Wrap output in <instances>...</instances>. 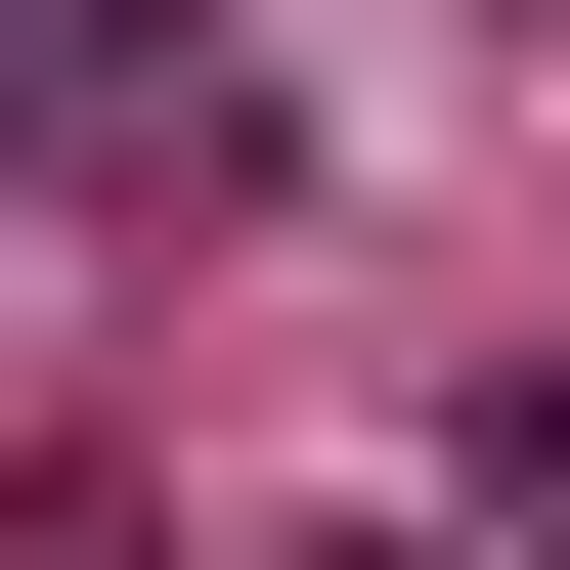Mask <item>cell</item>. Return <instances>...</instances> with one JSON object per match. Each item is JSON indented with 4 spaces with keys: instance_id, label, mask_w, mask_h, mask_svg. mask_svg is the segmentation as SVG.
<instances>
[{
    "instance_id": "7a4b0ae2",
    "label": "cell",
    "mask_w": 570,
    "mask_h": 570,
    "mask_svg": "<svg viewBox=\"0 0 570 570\" xmlns=\"http://www.w3.org/2000/svg\"><path fill=\"white\" fill-rule=\"evenodd\" d=\"M352 570H439V527H352Z\"/></svg>"
},
{
    "instance_id": "6da1fadb",
    "label": "cell",
    "mask_w": 570,
    "mask_h": 570,
    "mask_svg": "<svg viewBox=\"0 0 570 570\" xmlns=\"http://www.w3.org/2000/svg\"><path fill=\"white\" fill-rule=\"evenodd\" d=\"M483 570H570V352H527V395H483Z\"/></svg>"
}]
</instances>
